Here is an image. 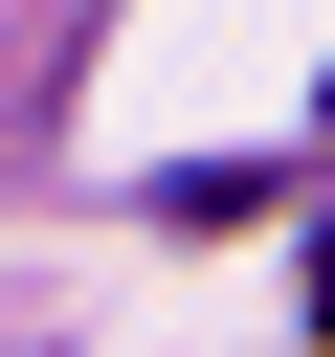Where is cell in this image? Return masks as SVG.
<instances>
[{
  "label": "cell",
  "instance_id": "cell-1",
  "mask_svg": "<svg viewBox=\"0 0 335 357\" xmlns=\"http://www.w3.org/2000/svg\"><path fill=\"white\" fill-rule=\"evenodd\" d=\"M313 312H335V245H313Z\"/></svg>",
  "mask_w": 335,
  "mask_h": 357
}]
</instances>
